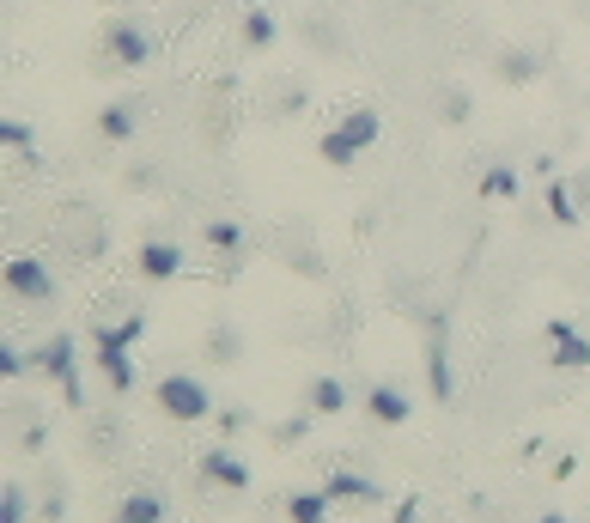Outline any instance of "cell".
I'll list each match as a JSON object with an SVG mask.
<instances>
[{
  "label": "cell",
  "instance_id": "8d00e7d4",
  "mask_svg": "<svg viewBox=\"0 0 590 523\" xmlns=\"http://www.w3.org/2000/svg\"><path fill=\"white\" fill-rule=\"evenodd\" d=\"M572 189H578V207L590 213V171H578V177H572Z\"/></svg>",
  "mask_w": 590,
  "mask_h": 523
},
{
  "label": "cell",
  "instance_id": "cb8c5ba5",
  "mask_svg": "<svg viewBox=\"0 0 590 523\" xmlns=\"http://www.w3.org/2000/svg\"><path fill=\"white\" fill-rule=\"evenodd\" d=\"M299 37H305L311 49H323V55H341V49H347V37H341V31H335V19H323V13L299 19Z\"/></svg>",
  "mask_w": 590,
  "mask_h": 523
},
{
  "label": "cell",
  "instance_id": "e575fe53",
  "mask_svg": "<svg viewBox=\"0 0 590 523\" xmlns=\"http://www.w3.org/2000/svg\"><path fill=\"white\" fill-rule=\"evenodd\" d=\"M244 426H250L244 408H219V432H244Z\"/></svg>",
  "mask_w": 590,
  "mask_h": 523
},
{
  "label": "cell",
  "instance_id": "d590c367",
  "mask_svg": "<svg viewBox=\"0 0 590 523\" xmlns=\"http://www.w3.org/2000/svg\"><path fill=\"white\" fill-rule=\"evenodd\" d=\"M390 523H420V499H402V505H396V517H390Z\"/></svg>",
  "mask_w": 590,
  "mask_h": 523
},
{
  "label": "cell",
  "instance_id": "4fadbf2b",
  "mask_svg": "<svg viewBox=\"0 0 590 523\" xmlns=\"http://www.w3.org/2000/svg\"><path fill=\"white\" fill-rule=\"evenodd\" d=\"M329 499H353V505H384V487L372 475H353V469H329Z\"/></svg>",
  "mask_w": 590,
  "mask_h": 523
},
{
  "label": "cell",
  "instance_id": "2e32d148",
  "mask_svg": "<svg viewBox=\"0 0 590 523\" xmlns=\"http://www.w3.org/2000/svg\"><path fill=\"white\" fill-rule=\"evenodd\" d=\"M335 128H341V134H347V140L359 146V153H365V146H378V134H384V116H378L372 104H353V110H347V116H341Z\"/></svg>",
  "mask_w": 590,
  "mask_h": 523
},
{
  "label": "cell",
  "instance_id": "5bb4252c",
  "mask_svg": "<svg viewBox=\"0 0 590 523\" xmlns=\"http://www.w3.org/2000/svg\"><path fill=\"white\" fill-rule=\"evenodd\" d=\"M347 402H353V396H347V384H341V378H311V384H305V408H311L317 420L347 414Z\"/></svg>",
  "mask_w": 590,
  "mask_h": 523
},
{
  "label": "cell",
  "instance_id": "83f0119b",
  "mask_svg": "<svg viewBox=\"0 0 590 523\" xmlns=\"http://www.w3.org/2000/svg\"><path fill=\"white\" fill-rule=\"evenodd\" d=\"M25 517H31V493L19 481H7L0 487V523H25Z\"/></svg>",
  "mask_w": 590,
  "mask_h": 523
},
{
  "label": "cell",
  "instance_id": "836d02e7",
  "mask_svg": "<svg viewBox=\"0 0 590 523\" xmlns=\"http://www.w3.org/2000/svg\"><path fill=\"white\" fill-rule=\"evenodd\" d=\"M153 183H159V171H153V165H134V171L122 177V189H153Z\"/></svg>",
  "mask_w": 590,
  "mask_h": 523
},
{
  "label": "cell",
  "instance_id": "277c9868",
  "mask_svg": "<svg viewBox=\"0 0 590 523\" xmlns=\"http://www.w3.org/2000/svg\"><path fill=\"white\" fill-rule=\"evenodd\" d=\"M0 280H7V298H19V305H55V274H49L43 256L13 250L0 262Z\"/></svg>",
  "mask_w": 590,
  "mask_h": 523
},
{
  "label": "cell",
  "instance_id": "484cf974",
  "mask_svg": "<svg viewBox=\"0 0 590 523\" xmlns=\"http://www.w3.org/2000/svg\"><path fill=\"white\" fill-rule=\"evenodd\" d=\"M0 140H7V153H13V159H25V165H37V134H31V122H19V116H7V122H0Z\"/></svg>",
  "mask_w": 590,
  "mask_h": 523
},
{
  "label": "cell",
  "instance_id": "7402d4cb",
  "mask_svg": "<svg viewBox=\"0 0 590 523\" xmlns=\"http://www.w3.org/2000/svg\"><path fill=\"white\" fill-rule=\"evenodd\" d=\"M146 335V311H128L122 323H98L92 329V347H134Z\"/></svg>",
  "mask_w": 590,
  "mask_h": 523
},
{
  "label": "cell",
  "instance_id": "44dd1931",
  "mask_svg": "<svg viewBox=\"0 0 590 523\" xmlns=\"http://www.w3.org/2000/svg\"><path fill=\"white\" fill-rule=\"evenodd\" d=\"M493 73H499V80H505V86H530V80H536V73H542V61H536L530 49H499V61H493Z\"/></svg>",
  "mask_w": 590,
  "mask_h": 523
},
{
  "label": "cell",
  "instance_id": "5b68a950",
  "mask_svg": "<svg viewBox=\"0 0 590 523\" xmlns=\"http://www.w3.org/2000/svg\"><path fill=\"white\" fill-rule=\"evenodd\" d=\"M201 481L207 487H226V493H250L256 469L232 451V444H207V451H201Z\"/></svg>",
  "mask_w": 590,
  "mask_h": 523
},
{
  "label": "cell",
  "instance_id": "603a6c76",
  "mask_svg": "<svg viewBox=\"0 0 590 523\" xmlns=\"http://www.w3.org/2000/svg\"><path fill=\"white\" fill-rule=\"evenodd\" d=\"M201 238H207L213 256H244V226H238V219H207Z\"/></svg>",
  "mask_w": 590,
  "mask_h": 523
},
{
  "label": "cell",
  "instance_id": "7c38bea8",
  "mask_svg": "<svg viewBox=\"0 0 590 523\" xmlns=\"http://www.w3.org/2000/svg\"><path fill=\"white\" fill-rule=\"evenodd\" d=\"M134 128H140V104H134V98H110V104L98 110V140H104V146L134 140Z\"/></svg>",
  "mask_w": 590,
  "mask_h": 523
},
{
  "label": "cell",
  "instance_id": "3957f363",
  "mask_svg": "<svg viewBox=\"0 0 590 523\" xmlns=\"http://www.w3.org/2000/svg\"><path fill=\"white\" fill-rule=\"evenodd\" d=\"M37 371H43V378H55L61 384V396H67V408H86V384H80V353H73V335L61 329V335H49L37 353Z\"/></svg>",
  "mask_w": 590,
  "mask_h": 523
},
{
  "label": "cell",
  "instance_id": "9c48e42d",
  "mask_svg": "<svg viewBox=\"0 0 590 523\" xmlns=\"http://www.w3.org/2000/svg\"><path fill=\"white\" fill-rule=\"evenodd\" d=\"M92 371L110 384V396L122 402V396H134V384H140V371H134V347H92Z\"/></svg>",
  "mask_w": 590,
  "mask_h": 523
},
{
  "label": "cell",
  "instance_id": "9a60e30c",
  "mask_svg": "<svg viewBox=\"0 0 590 523\" xmlns=\"http://www.w3.org/2000/svg\"><path fill=\"white\" fill-rule=\"evenodd\" d=\"M548 219H554V226H578V219H584V207H578V189H572V177H548Z\"/></svg>",
  "mask_w": 590,
  "mask_h": 523
},
{
  "label": "cell",
  "instance_id": "ffe728a7",
  "mask_svg": "<svg viewBox=\"0 0 590 523\" xmlns=\"http://www.w3.org/2000/svg\"><path fill=\"white\" fill-rule=\"evenodd\" d=\"M329 487H305V493H292L286 499V523H329Z\"/></svg>",
  "mask_w": 590,
  "mask_h": 523
},
{
  "label": "cell",
  "instance_id": "ac0fdd59",
  "mask_svg": "<svg viewBox=\"0 0 590 523\" xmlns=\"http://www.w3.org/2000/svg\"><path fill=\"white\" fill-rule=\"evenodd\" d=\"M165 517H171V505H165L159 493H146V487H140V493H128V499L116 505L110 523H165Z\"/></svg>",
  "mask_w": 590,
  "mask_h": 523
},
{
  "label": "cell",
  "instance_id": "f546056e",
  "mask_svg": "<svg viewBox=\"0 0 590 523\" xmlns=\"http://www.w3.org/2000/svg\"><path fill=\"white\" fill-rule=\"evenodd\" d=\"M25 371H37V359H31V353H19V341H0V378L19 384Z\"/></svg>",
  "mask_w": 590,
  "mask_h": 523
},
{
  "label": "cell",
  "instance_id": "74e56055",
  "mask_svg": "<svg viewBox=\"0 0 590 523\" xmlns=\"http://www.w3.org/2000/svg\"><path fill=\"white\" fill-rule=\"evenodd\" d=\"M536 523H572V517H566V511H542Z\"/></svg>",
  "mask_w": 590,
  "mask_h": 523
},
{
  "label": "cell",
  "instance_id": "4316f807",
  "mask_svg": "<svg viewBox=\"0 0 590 523\" xmlns=\"http://www.w3.org/2000/svg\"><path fill=\"white\" fill-rule=\"evenodd\" d=\"M317 153H323V159H329L335 171H353V165H359V146H353V140H347L341 128H329V134L317 140Z\"/></svg>",
  "mask_w": 590,
  "mask_h": 523
},
{
  "label": "cell",
  "instance_id": "4dcf8cb0",
  "mask_svg": "<svg viewBox=\"0 0 590 523\" xmlns=\"http://www.w3.org/2000/svg\"><path fill=\"white\" fill-rule=\"evenodd\" d=\"M286 268L305 274V280H317V274H323V256H317L311 244H286Z\"/></svg>",
  "mask_w": 590,
  "mask_h": 523
},
{
  "label": "cell",
  "instance_id": "f1b7e54d",
  "mask_svg": "<svg viewBox=\"0 0 590 523\" xmlns=\"http://www.w3.org/2000/svg\"><path fill=\"white\" fill-rule=\"evenodd\" d=\"M469 110H475V98H469L463 86H445V92H438V122H469Z\"/></svg>",
  "mask_w": 590,
  "mask_h": 523
},
{
  "label": "cell",
  "instance_id": "ba28073f",
  "mask_svg": "<svg viewBox=\"0 0 590 523\" xmlns=\"http://www.w3.org/2000/svg\"><path fill=\"white\" fill-rule=\"evenodd\" d=\"M359 408H365V420H378V426H408L414 420V396L402 384H365Z\"/></svg>",
  "mask_w": 590,
  "mask_h": 523
},
{
  "label": "cell",
  "instance_id": "d4e9b609",
  "mask_svg": "<svg viewBox=\"0 0 590 523\" xmlns=\"http://www.w3.org/2000/svg\"><path fill=\"white\" fill-rule=\"evenodd\" d=\"M518 171H511V165H487L481 171V201H518Z\"/></svg>",
  "mask_w": 590,
  "mask_h": 523
},
{
  "label": "cell",
  "instance_id": "8992f818",
  "mask_svg": "<svg viewBox=\"0 0 590 523\" xmlns=\"http://www.w3.org/2000/svg\"><path fill=\"white\" fill-rule=\"evenodd\" d=\"M61 244H67L73 256H86V262L104 256V213L86 207V201H80V207H67V219H61Z\"/></svg>",
  "mask_w": 590,
  "mask_h": 523
},
{
  "label": "cell",
  "instance_id": "30bf717a",
  "mask_svg": "<svg viewBox=\"0 0 590 523\" xmlns=\"http://www.w3.org/2000/svg\"><path fill=\"white\" fill-rule=\"evenodd\" d=\"M134 268H140V280H177L183 274V244H171V238H146L140 250H134Z\"/></svg>",
  "mask_w": 590,
  "mask_h": 523
},
{
  "label": "cell",
  "instance_id": "e0dca14e",
  "mask_svg": "<svg viewBox=\"0 0 590 523\" xmlns=\"http://www.w3.org/2000/svg\"><path fill=\"white\" fill-rule=\"evenodd\" d=\"M201 353H207V365H238V359H244V335H238V323H213L207 341H201Z\"/></svg>",
  "mask_w": 590,
  "mask_h": 523
},
{
  "label": "cell",
  "instance_id": "52a82bcc",
  "mask_svg": "<svg viewBox=\"0 0 590 523\" xmlns=\"http://www.w3.org/2000/svg\"><path fill=\"white\" fill-rule=\"evenodd\" d=\"M426 390H432V402H451L457 396V371H451V347H445V323L432 317V335H426Z\"/></svg>",
  "mask_w": 590,
  "mask_h": 523
},
{
  "label": "cell",
  "instance_id": "d6986e66",
  "mask_svg": "<svg viewBox=\"0 0 590 523\" xmlns=\"http://www.w3.org/2000/svg\"><path fill=\"white\" fill-rule=\"evenodd\" d=\"M238 37H244V49H250V55H262V49H274V43H280V19H274L268 7H250Z\"/></svg>",
  "mask_w": 590,
  "mask_h": 523
},
{
  "label": "cell",
  "instance_id": "d6a6232c",
  "mask_svg": "<svg viewBox=\"0 0 590 523\" xmlns=\"http://www.w3.org/2000/svg\"><path fill=\"white\" fill-rule=\"evenodd\" d=\"M299 110H305V92H299V86H280V98H274V122L299 116Z\"/></svg>",
  "mask_w": 590,
  "mask_h": 523
},
{
  "label": "cell",
  "instance_id": "6da1fadb",
  "mask_svg": "<svg viewBox=\"0 0 590 523\" xmlns=\"http://www.w3.org/2000/svg\"><path fill=\"white\" fill-rule=\"evenodd\" d=\"M153 31H146L140 19H110L104 25V37H98V61H104V73H122V67H146L153 61Z\"/></svg>",
  "mask_w": 590,
  "mask_h": 523
},
{
  "label": "cell",
  "instance_id": "8fae6325",
  "mask_svg": "<svg viewBox=\"0 0 590 523\" xmlns=\"http://www.w3.org/2000/svg\"><path fill=\"white\" fill-rule=\"evenodd\" d=\"M548 353H554L560 371H584V365H590V341H584L578 323H566V317L548 323Z\"/></svg>",
  "mask_w": 590,
  "mask_h": 523
},
{
  "label": "cell",
  "instance_id": "1f68e13d",
  "mask_svg": "<svg viewBox=\"0 0 590 523\" xmlns=\"http://www.w3.org/2000/svg\"><path fill=\"white\" fill-rule=\"evenodd\" d=\"M311 420H317V414H311V408H305V414H292V420H280V426H274V432H268V438H274V444H299V438H305V432H311Z\"/></svg>",
  "mask_w": 590,
  "mask_h": 523
},
{
  "label": "cell",
  "instance_id": "7a4b0ae2",
  "mask_svg": "<svg viewBox=\"0 0 590 523\" xmlns=\"http://www.w3.org/2000/svg\"><path fill=\"white\" fill-rule=\"evenodd\" d=\"M153 402H159V414H165V420H177V426H195V420H207V414H213L207 384H201V378H189V371H165V378L153 384Z\"/></svg>",
  "mask_w": 590,
  "mask_h": 523
}]
</instances>
